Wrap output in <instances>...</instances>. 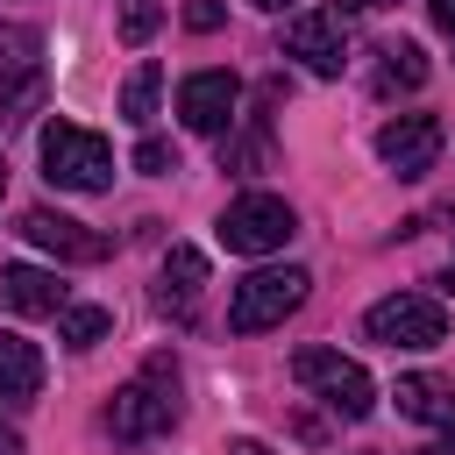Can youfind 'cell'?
Masks as SVG:
<instances>
[{"instance_id":"1","label":"cell","mask_w":455,"mask_h":455,"mask_svg":"<svg viewBox=\"0 0 455 455\" xmlns=\"http://www.w3.org/2000/svg\"><path fill=\"white\" fill-rule=\"evenodd\" d=\"M107 427H114V441H156V434H171L178 427V363L171 355H149L142 377L114 391Z\"/></svg>"},{"instance_id":"2","label":"cell","mask_w":455,"mask_h":455,"mask_svg":"<svg viewBox=\"0 0 455 455\" xmlns=\"http://www.w3.org/2000/svg\"><path fill=\"white\" fill-rule=\"evenodd\" d=\"M43 178L57 192H107L114 185V149L107 135L78 128V121H50L43 128Z\"/></svg>"},{"instance_id":"3","label":"cell","mask_w":455,"mask_h":455,"mask_svg":"<svg viewBox=\"0 0 455 455\" xmlns=\"http://www.w3.org/2000/svg\"><path fill=\"white\" fill-rule=\"evenodd\" d=\"M306 284H313V277H306L299 263L242 277V284H235V299H228V327H235V334H263V327H284V320L306 306Z\"/></svg>"},{"instance_id":"4","label":"cell","mask_w":455,"mask_h":455,"mask_svg":"<svg viewBox=\"0 0 455 455\" xmlns=\"http://www.w3.org/2000/svg\"><path fill=\"white\" fill-rule=\"evenodd\" d=\"M291 377H299L320 405H334L341 419H370V405H377L370 370H363V363H348L341 348H299V355H291Z\"/></svg>"},{"instance_id":"5","label":"cell","mask_w":455,"mask_h":455,"mask_svg":"<svg viewBox=\"0 0 455 455\" xmlns=\"http://www.w3.org/2000/svg\"><path fill=\"white\" fill-rule=\"evenodd\" d=\"M299 235V213L277 199V192H242V199H228V213H220V249H235V256H270V249H284Z\"/></svg>"},{"instance_id":"6","label":"cell","mask_w":455,"mask_h":455,"mask_svg":"<svg viewBox=\"0 0 455 455\" xmlns=\"http://www.w3.org/2000/svg\"><path fill=\"white\" fill-rule=\"evenodd\" d=\"M363 334L384 341V348H441L448 341V313L427 291H391V299H377L363 313Z\"/></svg>"},{"instance_id":"7","label":"cell","mask_w":455,"mask_h":455,"mask_svg":"<svg viewBox=\"0 0 455 455\" xmlns=\"http://www.w3.org/2000/svg\"><path fill=\"white\" fill-rule=\"evenodd\" d=\"M235 107H242V78L235 71H192L178 85V121L192 135H228L235 128Z\"/></svg>"},{"instance_id":"8","label":"cell","mask_w":455,"mask_h":455,"mask_svg":"<svg viewBox=\"0 0 455 455\" xmlns=\"http://www.w3.org/2000/svg\"><path fill=\"white\" fill-rule=\"evenodd\" d=\"M441 142H448V128H441L434 114H398V121L377 128V156H384L398 178H427V171L441 164Z\"/></svg>"},{"instance_id":"9","label":"cell","mask_w":455,"mask_h":455,"mask_svg":"<svg viewBox=\"0 0 455 455\" xmlns=\"http://www.w3.org/2000/svg\"><path fill=\"white\" fill-rule=\"evenodd\" d=\"M36 28H14L0 21V121H21L36 100H43V71H36Z\"/></svg>"},{"instance_id":"10","label":"cell","mask_w":455,"mask_h":455,"mask_svg":"<svg viewBox=\"0 0 455 455\" xmlns=\"http://www.w3.org/2000/svg\"><path fill=\"white\" fill-rule=\"evenodd\" d=\"M21 235H28L36 249H50L57 263H107V256H114V235L85 228V220H71V213H50V206L21 213Z\"/></svg>"},{"instance_id":"11","label":"cell","mask_w":455,"mask_h":455,"mask_svg":"<svg viewBox=\"0 0 455 455\" xmlns=\"http://www.w3.org/2000/svg\"><path fill=\"white\" fill-rule=\"evenodd\" d=\"M284 57H299L313 78H341V64H348L341 14H291V28H284Z\"/></svg>"},{"instance_id":"12","label":"cell","mask_w":455,"mask_h":455,"mask_svg":"<svg viewBox=\"0 0 455 455\" xmlns=\"http://www.w3.org/2000/svg\"><path fill=\"white\" fill-rule=\"evenodd\" d=\"M199 291H206V256L178 242V249L164 256V277H156V313L178 320V327H192V320H199Z\"/></svg>"},{"instance_id":"13","label":"cell","mask_w":455,"mask_h":455,"mask_svg":"<svg viewBox=\"0 0 455 455\" xmlns=\"http://www.w3.org/2000/svg\"><path fill=\"white\" fill-rule=\"evenodd\" d=\"M391 398H398V412H405V419H419V427H441V434H455V377L412 370V377H398V384H391Z\"/></svg>"},{"instance_id":"14","label":"cell","mask_w":455,"mask_h":455,"mask_svg":"<svg viewBox=\"0 0 455 455\" xmlns=\"http://www.w3.org/2000/svg\"><path fill=\"white\" fill-rule=\"evenodd\" d=\"M0 291H7V306L14 313H28V320H43V313H64L71 299H64V284H57V270H43V263H7L0 270Z\"/></svg>"},{"instance_id":"15","label":"cell","mask_w":455,"mask_h":455,"mask_svg":"<svg viewBox=\"0 0 455 455\" xmlns=\"http://www.w3.org/2000/svg\"><path fill=\"white\" fill-rule=\"evenodd\" d=\"M43 391V348L28 334H0V405H21Z\"/></svg>"},{"instance_id":"16","label":"cell","mask_w":455,"mask_h":455,"mask_svg":"<svg viewBox=\"0 0 455 455\" xmlns=\"http://www.w3.org/2000/svg\"><path fill=\"white\" fill-rule=\"evenodd\" d=\"M427 85V50L419 43H384L377 50V92H412Z\"/></svg>"},{"instance_id":"17","label":"cell","mask_w":455,"mask_h":455,"mask_svg":"<svg viewBox=\"0 0 455 455\" xmlns=\"http://www.w3.org/2000/svg\"><path fill=\"white\" fill-rule=\"evenodd\" d=\"M220 171H235V178L270 171V121H263V114L249 121V135H228V142H220Z\"/></svg>"},{"instance_id":"18","label":"cell","mask_w":455,"mask_h":455,"mask_svg":"<svg viewBox=\"0 0 455 455\" xmlns=\"http://www.w3.org/2000/svg\"><path fill=\"white\" fill-rule=\"evenodd\" d=\"M107 334H114V313L107 306H64L57 313V341L64 348H100Z\"/></svg>"},{"instance_id":"19","label":"cell","mask_w":455,"mask_h":455,"mask_svg":"<svg viewBox=\"0 0 455 455\" xmlns=\"http://www.w3.org/2000/svg\"><path fill=\"white\" fill-rule=\"evenodd\" d=\"M156 92H164V71H156V64H135V71H128V85H121V121H135V128H142V121L156 114Z\"/></svg>"},{"instance_id":"20","label":"cell","mask_w":455,"mask_h":455,"mask_svg":"<svg viewBox=\"0 0 455 455\" xmlns=\"http://www.w3.org/2000/svg\"><path fill=\"white\" fill-rule=\"evenodd\" d=\"M164 28V7L156 0H121V43H149Z\"/></svg>"},{"instance_id":"21","label":"cell","mask_w":455,"mask_h":455,"mask_svg":"<svg viewBox=\"0 0 455 455\" xmlns=\"http://www.w3.org/2000/svg\"><path fill=\"white\" fill-rule=\"evenodd\" d=\"M135 171H142V178H171V171H178V149H171L164 135H142V142H135Z\"/></svg>"},{"instance_id":"22","label":"cell","mask_w":455,"mask_h":455,"mask_svg":"<svg viewBox=\"0 0 455 455\" xmlns=\"http://www.w3.org/2000/svg\"><path fill=\"white\" fill-rule=\"evenodd\" d=\"M185 28H192V36H213V28H220V0H192V7H185Z\"/></svg>"},{"instance_id":"23","label":"cell","mask_w":455,"mask_h":455,"mask_svg":"<svg viewBox=\"0 0 455 455\" xmlns=\"http://www.w3.org/2000/svg\"><path fill=\"white\" fill-rule=\"evenodd\" d=\"M427 14H434V28H448V36H455V0H427Z\"/></svg>"},{"instance_id":"24","label":"cell","mask_w":455,"mask_h":455,"mask_svg":"<svg viewBox=\"0 0 455 455\" xmlns=\"http://www.w3.org/2000/svg\"><path fill=\"white\" fill-rule=\"evenodd\" d=\"M370 7H391V0H341V14H370Z\"/></svg>"},{"instance_id":"25","label":"cell","mask_w":455,"mask_h":455,"mask_svg":"<svg viewBox=\"0 0 455 455\" xmlns=\"http://www.w3.org/2000/svg\"><path fill=\"white\" fill-rule=\"evenodd\" d=\"M228 455H270L263 441H228Z\"/></svg>"},{"instance_id":"26","label":"cell","mask_w":455,"mask_h":455,"mask_svg":"<svg viewBox=\"0 0 455 455\" xmlns=\"http://www.w3.org/2000/svg\"><path fill=\"white\" fill-rule=\"evenodd\" d=\"M256 7H270V14H277V7H291V0H256Z\"/></svg>"},{"instance_id":"27","label":"cell","mask_w":455,"mask_h":455,"mask_svg":"<svg viewBox=\"0 0 455 455\" xmlns=\"http://www.w3.org/2000/svg\"><path fill=\"white\" fill-rule=\"evenodd\" d=\"M448 291H455V263H448Z\"/></svg>"},{"instance_id":"28","label":"cell","mask_w":455,"mask_h":455,"mask_svg":"<svg viewBox=\"0 0 455 455\" xmlns=\"http://www.w3.org/2000/svg\"><path fill=\"white\" fill-rule=\"evenodd\" d=\"M419 455H448V448H419Z\"/></svg>"},{"instance_id":"29","label":"cell","mask_w":455,"mask_h":455,"mask_svg":"<svg viewBox=\"0 0 455 455\" xmlns=\"http://www.w3.org/2000/svg\"><path fill=\"white\" fill-rule=\"evenodd\" d=\"M0 192H7V164H0Z\"/></svg>"},{"instance_id":"30","label":"cell","mask_w":455,"mask_h":455,"mask_svg":"<svg viewBox=\"0 0 455 455\" xmlns=\"http://www.w3.org/2000/svg\"><path fill=\"white\" fill-rule=\"evenodd\" d=\"M0 441H7V434H0Z\"/></svg>"}]
</instances>
